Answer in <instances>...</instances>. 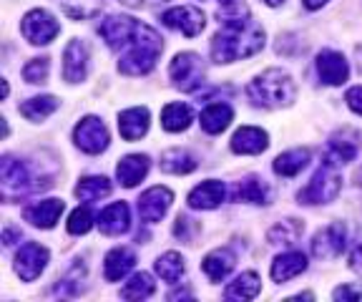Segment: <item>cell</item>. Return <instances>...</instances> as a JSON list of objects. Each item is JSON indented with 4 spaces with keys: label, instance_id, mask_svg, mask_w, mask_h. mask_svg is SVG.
Here are the masks:
<instances>
[{
    "label": "cell",
    "instance_id": "cell-38",
    "mask_svg": "<svg viewBox=\"0 0 362 302\" xmlns=\"http://www.w3.org/2000/svg\"><path fill=\"white\" fill-rule=\"evenodd\" d=\"M48 71H51V61H48V58H33V61L25 63L23 79L28 81V83H45Z\"/></svg>",
    "mask_w": 362,
    "mask_h": 302
},
{
    "label": "cell",
    "instance_id": "cell-10",
    "mask_svg": "<svg viewBox=\"0 0 362 302\" xmlns=\"http://www.w3.org/2000/svg\"><path fill=\"white\" fill-rule=\"evenodd\" d=\"M166 28L171 30H179L181 35H187V38H194L204 30L206 25V18L199 8L194 6H176V8H169V11L161 16Z\"/></svg>",
    "mask_w": 362,
    "mask_h": 302
},
{
    "label": "cell",
    "instance_id": "cell-14",
    "mask_svg": "<svg viewBox=\"0 0 362 302\" xmlns=\"http://www.w3.org/2000/svg\"><path fill=\"white\" fill-rule=\"evenodd\" d=\"M171 202H174V194L166 187H151L148 192H144L139 197V214L146 224H156L158 219L169 211Z\"/></svg>",
    "mask_w": 362,
    "mask_h": 302
},
{
    "label": "cell",
    "instance_id": "cell-33",
    "mask_svg": "<svg viewBox=\"0 0 362 302\" xmlns=\"http://www.w3.org/2000/svg\"><path fill=\"white\" fill-rule=\"evenodd\" d=\"M61 106L56 96H33L21 106V114L28 121H43L45 116H51L53 111Z\"/></svg>",
    "mask_w": 362,
    "mask_h": 302
},
{
    "label": "cell",
    "instance_id": "cell-4",
    "mask_svg": "<svg viewBox=\"0 0 362 302\" xmlns=\"http://www.w3.org/2000/svg\"><path fill=\"white\" fill-rule=\"evenodd\" d=\"M0 184H3V199L13 202L25 197V194L48 189L53 182L43 177H33V171L25 161L16 159V156H3L0 159Z\"/></svg>",
    "mask_w": 362,
    "mask_h": 302
},
{
    "label": "cell",
    "instance_id": "cell-15",
    "mask_svg": "<svg viewBox=\"0 0 362 302\" xmlns=\"http://www.w3.org/2000/svg\"><path fill=\"white\" fill-rule=\"evenodd\" d=\"M317 74H320V81L327 86H339L350 79V66H347L345 56L337 51H322L315 61Z\"/></svg>",
    "mask_w": 362,
    "mask_h": 302
},
{
    "label": "cell",
    "instance_id": "cell-6",
    "mask_svg": "<svg viewBox=\"0 0 362 302\" xmlns=\"http://www.w3.org/2000/svg\"><path fill=\"white\" fill-rule=\"evenodd\" d=\"M169 76H171V83H174L179 91L192 93L204 83L206 69H204L202 56L187 51V53L174 56V61H171V66H169Z\"/></svg>",
    "mask_w": 362,
    "mask_h": 302
},
{
    "label": "cell",
    "instance_id": "cell-27",
    "mask_svg": "<svg viewBox=\"0 0 362 302\" xmlns=\"http://www.w3.org/2000/svg\"><path fill=\"white\" fill-rule=\"evenodd\" d=\"M262 290V282H259V274L257 272H242L234 282H229L224 290V297L226 300H252V297H257Z\"/></svg>",
    "mask_w": 362,
    "mask_h": 302
},
{
    "label": "cell",
    "instance_id": "cell-9",
    "mask_svg": "<svg viewBox=\"0 0 362 302\" xmlns=\"http://www.w3.org/2000/svg\"><path fill=\"white\" fill-rule=\"evenodd\" d=\"M345 247H347L345 224L332 222L315 234V240H312V255H315L317 260H334V257H339L345 252Z\"/></svg>",
    "mask_w": 362,
    "mask_h": 302
},
{
    "label": "cell",
    "instance_id": "cell-32",
    "mask_svg": "<svg viewBox=\"0 0 362 302\" xmlns=\"http://www.w3.org/2000/svg\"><path fill=\"white\" fill-rule=\"evenodd\" d=\"M161 169L166 174H192L197 169V159H194L189 151H181V149H169L161 156Z\"/></svg>",
    "mask_w": 362,
    "mask_h": 302
},
{
    "label": "cell",
    "instance_id": "cell-34",
    "mask_svg": "<svg viewBox=\"0 0 362 302\" xmlns=\"http://www.w3.org/2000/svg\"><path fill=\"white\" fill-rule=\"evenodd\" d=\"M111 194V182L106 177H83L76 184V197L81 202H96Z\"/></svg>",
    "mask_w": 362,
    "mask_h": 302
},
{
    "label": "cell",
    "instance_id": "cell-24",
    "mask_svg": "<svg viewBox=\"0 0 362 302\" xmlns=\"http://www.w3.org/2000/svg\"><path fill=\"white\" fill-rule=\"evenodd\" d=\"M307 269V257L302 252H284L272 262V279L274 282H287V279L297 277Z\"/></svg>",
    "mask_w": 362,
    "mask_h": 302
},
{
    "label": "cell",
    "instance_id": "cell-41",
    "mask_svg": "<svg viewBox=\"0 0 362 302\" xmlns=\"http://www.w3.org/2000/svg\"><path fill=\"white\" fill-rule=\"evenodd\" d=\"M345 101H347V106L355 111V114L362 116V86L350 88V91H347V96H345Z\"/></svg>",
    "mask_w": 362,
    "mask_h": 302
},
{
    "label": "cell",
    "instance_id": "cell-36",
    "mask_svg": "<svg viewBox=\"0 0 362 302\" xmlns=\"http://www.w3.org/2000/svg\"><path fill=\"white\" fill-rule=\"evenodd\" d=\"M153 290H156V285H153V277L148 272H139L134 274V277L129 279L124 285V290H121V297L124 300H146V297L153 295Z\"/></svg>",
    "mask_w": 362,
    "mask_h": 302
},
{
    "label": "cell",
    "instance_id": "cell-35",
    "mask_svg": "<svg viewBox=\"0 0 362 302\" xmlns=\"http://www.w3.org/2000/svg\"><path fill=\"white\" fill-rule=\"evenodd\" d=\"M61 11L74 21H86V18H93L96 13H101L103 0H56Z\"/></svg>",
    "mask_w": 362,
    "mask_h": 302
},
{
    "label": "cell",
    "instance_id": "cell-17",
    "mask_svg": "<svg viewBox=\"0 0 362 302\" xmlns=\"http://www.w3.org/2000/svg\"><path fill=\"white\" fill-rule=\"evenodd\" d=\"M63 209H66L63 199H43V202H35V204L25 207V209H23V217H25V222L33 224V227L51 229V227H56Z\"/></svg>",
    "mask_w": 362,
    "mask_h": 302
},
{
    "label": "cell",
    "instance_id": "cell-18",
    "mask_svg": "<svg viewBox=\"0 0 362 302\" xmlns=\"http://www.w3.org/2000/svg\"><path fill=\"white\" fill-rule=\"evenodd\" d=\"M226 199V189L221 182L209 179V182H202L199 187H194L189 192V207L192 209H216L221 202Z\"/></svg>",
    "mask_w": 362,
    "mask_h": 302
},
{
    "label": "cell",
    "instance_id": "cell-31",
    "mask_svg": "<svg viewBox=\"0 0 362 302\" xmlns=\"http://www.w3.org/2000/svg\"><path fill=\"white\" fill-rule=\"evenodd\" d=\"M302 232H305V224L300 219H284L267 232V240H269V245H294Z\"/></svg>",
    "mask_w": 362,
    "mask_h": 302
},
{
    "label": "cell",
    "instance_id": "cell-12",
    "mask_svg": "<svg viewBox=\"0 0 362 302\" xmlns=\"http://www.w3.org/2000/svg\"><path fill=\"white\" fill-rule=\"evenodd\" d=\"M357 154H360V137L350 129H342V132L329 137L327 149H325V164H350V161H355Z\"/></svg>",
    "mask_w": 362,
    "mask_h": 302
},
{
    "label": "cell",
    "instance_id": "cell-7",
    "mask_svg": "<svg viewBox=\"0 0 362 302\" xmlns=\"http://www.w3.org/2000/svg\"><path fill=\"white\" fill-rule=\"evenodd\" d=\"M21 33L33 46H48L61 33V25H58V21L48 11L35 8V11L25 13V18L21 21Z\"/></svg>",
    "mask_w": 362,
    "mask_h": 302
},
{
    "label": "cell",
    "instance_id": "cell-44",
    "mask_svg": "<svg viewBox=\"0 0 362 302\" xmlns=\"http://www.w3.org/2000/svg\"><path fill=\"white\" fill-rule=\"evenodd\" d=\"M119 3L129 8H148V6H156V3H164V0H119Z\"/></svg>",
    "mask_w": 362,
    "mask_h": 302
},
{
    "label": "cell",
    "instance_id": "cell-22",
    "mask_svg": "<svg viewBox=\"0 0 362 302\" xmlns=\"http://www.w3.org/2000/svg\"><path fill=\"white\" fill-rule=\"evenodd\" d=\"M237 265V257H234L232 250H226V247H219V250L209 252V255L204 257L202 269L204 274L211 279V282H221V279L229 277V272L234 269Z\"/></svg>",
    "mask_w": 362,
    "mask_h": 302
},
{
    "label": "cell",
    "instance_id": "cell-46",
    "mask_svg": "<svg viewBox=\"0 0 362 302\" xmlns=\"http://www.w3.org/2000/svg\"><path fill=\"white\" fill-rule=\"evenodd\" d=\"M179 297H192V292H189V290H174L169 295V300H179Z\"/></svg>",
    "mask_w": 362,
    "mask_h": 302
},
{
    "label": "cell",
    "instance_id": "cell-11",
    "mask_svg": "<svg viewBox=\"0 0 362 302\" xmlns=\"http://www.w3.org/2000/svg\"><path fill=\"white\" fill-rule=\"evenodd\" d=\"M48 265V250L38 242H25L16 255V272L23 282H33Z\"/></svg>",
    "mask_w": 362,
    "mask_h": 302
},
{
    "label": "cell",
    "instance_id": "cell-21",
    "mask_svg": "<svg viewBox=\"0 0 362 302\" xmlns=\"http://www.w3.org/2000/svg\"><path fill=\"white\" fill-rule=\"evenodd\" d=\"M148 166H151V159L146 154H129L116 166V177L126 189H134L148 174Z\"/></svg>",
    "mask_w": 362,
    "mask_h": 302
},
{
    "label": "cell",
    "instance_id": "cell-29",
    "mask_svg": "<svg viewBox=\"0 0 362 302\" xmlns=\"http://www.w3.org/2000/svg\"><path fill=\"white\" fill-rule=\"evenodd\" d=\"M307 164H310V151L307 149H292V151H284L274 159V171L279 177H297Z\"/></svg>",
    "mask_w": 362,
    "mask_h": 302
},
{
    "label": "cell",
    "instance_id": "cell-26",
    "mask_svg": "<svg viewBox=\"0 0 362 302\" xmlns=\"http://www.w3.org/2000/svg\"><path fill=\"white\" fill-rule=\"evenodd\" d=\"M234 199L249 202V204H267L269 202V187L264 184V179L252 174V177H244L234 187Z\"/></svg>",
    "mask_w": 362,
    "mask_h": 302
},
{
    "label": "cell",
    "instance_id": "cell-48",
    "mask_svg": "<svg viewBox=\"0 0 362 302\" xmlns=\"http://www.w3.org/2000/svg\"><path fill=\"white\" fill-rule=\"evenodd\" d=\"M264 3H267V6H269V8H277V6H282L284 0H264Z\"/></svg>",
    "mask_w": 362,
    "mask_h": 302
},
{
    "label": "cell",
    "instance_id": "cell-49",
    "mask_svg": "<svg viewBox=\"0 0 362 302\" xmlns=\"http://www.w3.org/2000/svg\"><path fill=\"white\" fill-rule=\"evenodd\" d=\"M221 6H234V0H219Z\"/></svg>",
    "mask_w": 362,
    "mask_h": 302
},
{
    "label": "cell",
    "instance_id": "cell-1",
    "mask_svg": "<svg viewBox=\"0 0 362 302\" xmlns=\"http://www.w3.org/2000/svg\"><path fill=\"white\" fill-rule=\"evenodd\" d=\"M98 33L111 51L119 53V71L126 76H146L153 71L164 51L161 35L151 25L131 16H108L98 25Z\"/></svg>",
    "mask_w": 362,
    "mask_h": 302
},
{
    "label": "cell",
    "instance_id": "cell-40",
    "mask_svg": "<svg viewBox=\"0 0 362 302\" xmlns=\"http://www.w3.org/2000/svg\"><path fill=\"white\" fill-rule=\"evenodd\" d=\"M334 300H360L362 297V285H342L332 292Z\"/></svg>",
    "mask_w": 362,
    "mask_h": 302
},
{
    "label": "cell",
    "instance_id": "cell-45",
    "mask_svg": "<svg viewBox=\"0 0 362 302\" xmlns=\"http://www.w3.org/2000/svg\"><path fill=\"white\" fill-rule=\"evenodd\" d=\"M305 3L307 11H320V8L325 6V3H329V0H302Z\"/></svg>",
    "mask_w": 362,
    "mask_h": 302
},
{
    "label": "cell",
    "instance_id": "cell-28",
    "mask_svg": "<svg viewBox=\"0 0 362 302\" xmlns=\"http://www.w3.org/2000/svg\"><path fill=\"white\" fill-rule=\"evenodd\" d=\"M192 121H194V111L187 103H169V106H164V111H161V126L171 134L187 132Z\"/></svg>",
    "mask_w": 362,
    "mask_h": 302
},
{
    "label": "cell",
    "instance_id": "cell-42",
    "mask_svg": "<svg viewBox=\"0 0 362 302\" xmlns=\"http://www.w3.org/2000/svg\"><path fill=\"white\" fill-rule=\"evenodd\" d=\"M350 269L357 274H362V245H357L350 255Z\"/></svg>",
    "mask_w": 362,
    "mask_h": 302
},
{
    "label": "cell",
    "instance_id": "cell-37",
    "mask_svg": "<svg viewBox=\"0 0 362 302\" xmlns=\"http://www.w3.org/2000/svg\"><path fill=\"white\" fill-rule=\"evenodd\" d=\"M93 211L90 207H78V209L71 211V217H68V232L71 234H86L90 227H93Z\"/></svg>",
    "mask_w": 362,
    "mask_h": 302
},
{
    "label": "cell",
    "instance_id": "cell-25",
    "mask_svg": "<svg viewBox=\"0 0 362 302\" xmlns=\"http://www.w3.org/2000/svg\"><path fill=\"white\" fill-rule=\"evenodd\" d=\"M232 119H234V111L229 103H209V106L202 111L199 124H202V129L206 134H221L226 126L232 124Z\"/></svg>",
    "mask_w": 362,
    "mask_h": 302
},
{
    "label": "cell",
    "instance_id": "cell-43",
    "mask_svg": "<svg viewBox=\"0 0 362 302\" xmlns=\"http://www.w3.org/2000/svg\"><path fill=\"white\" fill-rule=\"evenodd\" d=\"M16 240H21V229L6 227V232H3V245L13 247V245H16Z\"/></svg>",
    "mask_w": 362,
    "mask_h": 302
},
{
    "label": "cell",
    "instance_id": "cell-5",
    "mask_svg": "<svg viewBox=\"0 0 362 302\" xmlns=\"http://www.w3.org/2000/svg\"><path fill=\"white\" fill-rule=\"evenodd\" d=\"M342 192V177H339L337 166L325 164L312 174V179L307 182L305 189H300L297 199L300 204L315 207V204H329L337 199V194Z\"/></svg>",
    "mask_w": 362,
    "mask_h": 302
},
{
    "label": "cell",
    "instance_id": "cell-20",
    "mask_svg": "<svg viewBox=\"0 0 362 302\" xmlns=\"http://www.w3.org/2000/svg\"><path fill=\"white\" fill-rule=\"evenodd\" d=\"M134 265H136V255L129 247H113L106 255V260H103V277L108 282H119V279H124L134 269Z\"/></svg>",
    "mask_w": 362,
    "mask_h": 302
},
{
    "label": "cell",
    "instance_id": "cell-23",
    "mask_svg": "<svg viewBox=\"0 0 362 302\" xmlns=\"http://www.w3.org/2000/svg\"><path fill=\"white\" fill-rule=\"evenodd\" d=\"M151 116H148V109L144 106H136V109H126L124 114L119 116V132L126 141H136L141 139L144 134L148 132V124H151Z\"/></svg>",
    "mask_w": 362,
    "mask_h": 302
},
{
    "label": "cell",
    "instance_id": "cell-2",
    "mask_svg": "<svg viewBox=\"0 0 362 302\" xmlns=\"http://www.w3.org/2000/svg\"><path fill=\"white\" fill-rule=\"evenodd\" d=\"M264 48V28L244 11L219 13V33L211 38V58L216 63H234Z\"/></svg>",
    "mask_w": 362,
    "mask_h": 302
},
{
    "label": "cell",
    "instance_id": "cell-19",
    "mask_svg": "<svg viewBox=\"0 0 362 302\" xmlns=\"http://www.w3.org/2000/svg\"><path fill=\"white\" fill-rule=\"evenodd\" d=\"M267 146H269V137L264 129H257V126H242L232 137L234 154H262Z\"/></svg>",
    "mask_w": 362,
    "mask_h": 302
},
{
    "label": "cell",
    "instance_id": "cell-16",
    "mask_svg": "<svg viewBox=\"0 0 362 302\" xmlns=\"http://www.w3.org/2000/svg\"><path fill=\"white\" fill-rule=\"evenodd\" d=\"M98 229L108 237H121L131 229V209L126 202H113L98 217Z\"/></svg>",
    "mask_w": 362,
    "mask_h": 302
},
{
    "label": "cell",
    "instance_id": "cell-30",
    "mask_svg": "<svg viewBox=\"0 0 362 302\" xmlns=\"http://www.w3.org/2000/svg\"><path fill=\"white\" fill-rule=\"evenodd\" d=\"M156 272H158V277L164 279V282L176 285V282L184 277V272H187L184 257H181L179 252H166V255H161L156 260Z\"/></svg>",
    "mask_w": 362,
    "mask_h": 302
},
{
    "label": "cell",
    "instance_id": "cell-13",
    "mask_svg": "<svg viewBox=\"0 0 362 302\" xmlns=\"http://www.w3.org/2000/svg\"><path fill=\"white\" fill-rule=\"evenodd\" d=\"M88 43L74 38L63 51V79L68 83H81L88 76Z\"/></svg>",
    "mask_w": 362,
    "mask_h": 302
},
{
    "label": "cell",
    "instance_id": "cell-47",
    "mask_svg": "<svg viewBox=\"0 0 362 302\" xmlns=\"http://www.w3.org/2000/svg\"><path fill=\"white\" fill-rule=\"evenodd\" d=\"M355 61H357V71L362 74V43L355 48Z\"/></svg>",
    "mask_w": 362,
    "mask_h": 302
},
{
    "label": "cell",
    "instance_id": "cell-3",
    "mask_svg": "<svg viewBox=\"0 0 362 302\" xmlns=\"http://www.w3.org/2000/svg\"><path fill=\"white\" fill-rule=\"evenodd\" d=\"M247 96L255 106H262V109H282V106H292L297 88H294V81L289 74L279 69H269L247 86Z\"/></svg>",
    "mask_w": 362,
    "mask_h": 302
},
{
    "label": "cell",
    "instance_id": "cell-39",
    "mask_svg": "<svg viewBox=\"0 0 362 302\" xmlns=\"http://www.w3.org/2000/svg\"><path fill=\"white\" fill-rule=\"evenodd\" d=\"M199 232H202V227H199V222H194L192 217H184V214H179V217H176L174 237H179L181 242H189V245H192V242L197 240Z\"/></svg>",
    "mask_w": 362,
    "mask_h": 302
},
{
    "label": "cell",
    "instance_id": "cell-8",
    "mask_svg": "<svg viewBox=\"0 0 362 302\" xmlns=\"http://www.w3.org/2000/svg\"><path fill=\"white\" fill-rule=\"evenodd\" d=\"M74 141L86 154H101L108 149V129L98 116H83L74 129Z\"/></svg>",
    "mask_w": 362,
    "mask_h": 302
}]
</instances>
